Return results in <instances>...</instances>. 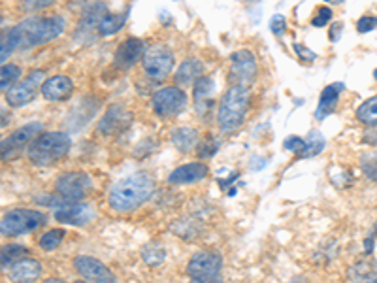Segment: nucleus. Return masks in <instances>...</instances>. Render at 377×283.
Wrapping results in <instances>:
<instances>
[{
	"label": "nucleus",
	"instance_id": "nucleus-27",
	"mask_svg": "<svg viewBox=\"0 0 377 283\" xmlns=\"http://www.w3.org/2000/svg\"><path fill=\"white\" fill-rule=\"evenodd\" d=\"M29 249L25 246H19V243H10V246H4L2 248V270L6 268H12L19 259H23Z\"/></svg>",
	"mask_w": 377,
	"mask_h": 283
},
{
	"label": "nucleus",
	"instance_id": "nucleus-41",
	"mask_svg": "<svg viewBox=\"0 0 377 283\" xmlns=\"http://www.w3.org/2000/svg\"><path fill=\"white\" fill-rule=\"evenodd\" d=\"M337 32L342 35V23H334L330 29V40L337 42Z\"/></svg>",
	"mask_w": 377,
	"mask_h": 283
},
{
	"label": "nucleus",
	"instance_id": "nucleus-12",
	"mask_svg": "<svg viewBox=\"0 0 377 283\" xmlns=\"http://www.w3.org/2000/svg\"><path fill=\"white\" fill-rule=\"evenodd\" d=\"M42 131V123H29L25 127L18 128L8 138L2 140V159L4 161H12L13 157H18L23 151L25 145H29L32 140L38 136Z\"/></svg>",
	"mask_w": 377,
	"mask_h": 283
},
{
	"label": "nucleus",
	"instance_id": "nucleus-26",
	"mask_svg": "<svg viewBox=\"0 0 377 283\" xmlns=\"http://www.w3.org/2000/svg\"><path fill=\"white\" fill-rule=\"evenodd\" d=\"M106 13H108V10H106V4H104V2H92L91 6H87L85 10H83L80 25H85V27H95V25H97L98 27V23L102 21Z\"/></svg>",
	"mask_w": 377,
	"mask_h": 283
},
{
	"label": "nucleus",
	"instance_id": "nucleus-20",
	"mask_svg": "<svg viewBox=\"0 0 377 283\" xmlns=\"http://www.w3.org/2000/svg\"><path fill=\"white\" fill-rule=\"evenodd\" d=\"M42 276V265L35 259H19L10 268V277L13 282H35Z\"/></svg>",
	"mask_w": 377,
	"mask_h": 283
},
{
	"label": "nucleus",
	"instance_id": "nucleus-13",
	"mask_svg": "<svg viewBox=\"0 0 377 283\" xmlns=\"http://www.w3.org/2000/svg\"><path fill=\"white\" fill-rule=\"evenodd\" d=\"M74 270L80 274L83 279L87 282H102L109 283L115 282L114 272L108 270V266H104L102 263L95 257H89V255H78L74 259Z\"/></svg>",
	"mask_w": 377,
	"mask_h": 283
},
{
	"label": "nucleus",
	"instance_id": "nucleus-37",
	"mask_svg": "<svg viewBox=\"0 0 377 283\" xmlns=\"http://www.w3.org/2000/svg\"><path fill=\"white\" fill-rule=\"evenodd\" d=\"M285 150L287 151H292L294 155L300 157L302 155L304 147H306V140H302L300 136H289V138L285 140Z\"/></svg>",
	"mask_w": 377,
	"mask_h": 283
},
{
	"label": "nucleus",
	"instance_id": "nucleus-15",
	"mask_svg": "<svg viewBox=\"0 0 377 283\" xmlns=\"http://www.w3.org/2000/svg\"><path fill=\"white\" fill-rule=\"evenodd\" d=\"M40 92L47 102H64L74 92V81L68 76H53L42 83Z\"/></svg>",
	"mask_w": 377,
	"mask_h": 283
},
{
	"label": "nucleus",
	"instance_id": "nucleus-44",
	"mask_svg": "<svg viewBox=\"0 0 377 283\" xmlns=\"http://www.w3.org/2000/svg\"><path fill=\"white\" fill-rule=\"evenodd\" d=\"M373 232H376V238H377V221H376V227H373Z\"/></svg>",
	"mask_w": 377,
	"mask_h": 283
},
{
	"label": "nucleus",
	"instance_id": "nucleus-11",
	"mask_svg": "<svg viewBox=\"0 0 377 283\" xmlns=\"http://www.w3.org/2000/svg\"><path fill=\"white\" fill-rule=\"evenodd\" d=\"M42 78H44L42 70H32L23 81H19L18 85H12L8 91H4V99L8 104L13 108H23V106L30 104L38 92V85L44 83Z\"/></svg>",
	"mask_w": 377,
	"mask_h": 283
},
{
	"label": "nucleus",
	"instance_id": "nucleus-39",
	"mask_svg": "<svg viewBox=\"0 0 377 283\" xmlns=\"http://www.w3.org/2000/svg\"><path fill=\"white\" fill-rule=\"evenodd\" d=\"M377 27V18H370V16H364V18L359 19V23H357V30L359 32H370V30H373Z\"/></svg>",
	"mask_w": 377,
	"mask_h": 283
},
{
	"label": "nucleus",
	"instance_id": "nucleus-31",
	"mask_svg": "<svg viewBox=\"0 0 377 283\" xmlns=\"http://www.w3.org/2000/svg\"><path fill=\"white\" fill-rule=\"evenodd\" d=\"M323 150H325V138L321 136V133L313 131V133L309 134V138L306 140V147H304L300 159H306V157L317 155V153H321Z\"/></svg>",
	"mask_w": 377,
	"mask_h": 283
},
{
	"label": "nucleus",
	"instance_id": "nucleus-9",
	"mask_svg": "<svg viewBox=\"0 0 377 283\" xmlns=\"http://www.w3.org/2000/svg\"><path fill=\"white\" fill-rule=\"evenodd\" d=\"M151 106L159 117H174L187 106V92L181 87H164L155 92Z\"/></svg>",
	"mask_w": 377,
	"mask_h": 283
},
{
	"label": "nucleus",
	"instance_id": "nucleus-23",
	"mask_svg": "<svg viewBox=\"0 0 377 283\" xmlns=\"http://www.w3.org/2000/svg\"><path fill=\"white\" fill-rule=\"evenodd\" d=\"M126 21V12L125 13H106L102 18V21L98 23V32L100 36H112L117 35L123 27H125Z\"/></svg>",
	"mask_w": 377,
	"mask_h": 283
},
{
	"label": "nucleus",
	"instance_id": "nucleus-4",
	"mask_svg": "<svg viewBox=\"0 0 377 283\" xmlns=\"http://www.w3.org/2000/svg\"><path fill=\"white\" fill-rule=\"evenodd\" d=\"M249 108V91L246 85H230L219 102L217 125L223 133H236L246 121Z\"/></svg>",
	"mask_w": 377,
	"mask_h": 283
},
{
	"label": "nucleus",
	"instance_id": "nucleus-33",
	"mask_svg": "<svg viewBox=\"0 0 377 283\" xmlns=\"http://www.w3.org/2000/svg\"><path fill=\"white\" fill-rule=\"evenodd\" d=\"M142 259L148 263L149 266H157L159 263H162L164 260V251L159 248V246H148V248L143 249L142 251Z\"/></svg>",
	"mask_w": 377,
	"mask_h": 283
},
{
	"label": "nucleus",
	"instance_id": "nucleus-35",
	"mask_svg": "<svg viewBox=\"0 0 377 283\" xmlns=\"http://www.w3.org/2000/svg\"><path fill=\"white\" fill-rule=\"evenodd\" d=\"M53 4H55V0H23L21 8H23V12H38V10H46Z\"/></svg>",
	"mask_w": 377,
	"mask_h": 283
},
{
	"label": "nucleus",
	"instance_id": "nucleus-14",
	"mask_svg": "<svg viewBox=\"0 0 377 283\" xmlns=\"http://www.w3.org/2000/svg\"><path fill=\"white\" fill-rule=\"evenodd\" d=\"M55 219L59 223H64V225H74V227H83L87 225L89 221H92L95 217V210H92L91 204L83 203H68L61 204L55 210Z\"/></svg>",
	"mask_w": 377,
	"mask_h": 283
},
{
	"label": "nucleus",
	"instance_id": "nucleus-42",
	"mask_svg": "<svg viewBox=\"0 0 377 283\" xmlns=\"http://www.w3.org/2000/svg\"><path fill=\"white\" fill-rule=\"evenodd\" d=\"M371 249H373V240H371V238H368V240H366V253L370 255Z\"/></svg>",
	"mask_w": 377,
	"mask_h": 283
},
{
	"label": "nucleus",
	"instance_id": "nucleus-6",
	"mask_svg": "<svg viewBox=\"0 0 377 283\" xmlns=\"http://www.w3.org/2000/svg\"><path fill=\"white\" fill-rule=\"evenodd\" d=\"M223 270V257L217 251H196L187 265L193 282H215Z\"/></svg>",
	"mask_w": 377,
	"mask_h": 283
},
{
	"label": "nucleus",
	"instance_id": "nucleus-40",
	"mask_svg": "<svg viewBox=\"0 0 377 283\" xmlns=\"http://www.w3.org/2000/svg\"><path fill=\"white\" fill-rule=\"evenodd\" d=\"M294 52L302 59H306V61H315V53L311 49H308V47H304L302 44H294Z\"/></svg>",
	"mask_w": 377,
	"mask_h": 283
},
{
	"label": "nucleus",
	"instance_id": "nucleus-7",
	"mask_svg": "<svg viewBox=\"0 0 377 283\" xmlns=\"http://www.w3.org/2000/svg\"><path fill=\"white\" fill-rule=\"evenodd\" d=\"M92 181L83 172H66L61 174L55 181V191L66 200V203H80L91 193Z\"/></svg>",
	"mask_w": 377,
	"mask_h": 283
},
{
	"label": "nucleus",
	"instance_id": "nucleus-17",
	"mask_svg": "<svg viewBox=\"0 0 377 283\" xmlns=\"http://www.w3.org/2000/svg\"><path fill=\"white\" fill-rule=\"evenodd\" d=\"M210 174V168L204 164V162H188V164H181L179 168H176L174 172L170 174L168 178V183L170 185H187L195 183V181H201Z\"/></svg>",
	"mask_w": 377,
	"mask_h": 283
},
{
	"label": "nucleus",
	"instance_id": "nucleus-2",
	"mask_svg": "<svg viewBox=\"0 0 377 283\" xmlns=\"http://www.w3.org/2000/svg\"><path fill=\"white\" fill-rule=\"evenodd\" d=\"M153 178L145 172H136L132 176H126L112 187L108 195V204L115 212L126 214V212L140 208L143 203H148L149 198L153 197Z\"/></svg>",
	"mask_w": 377,
	"mask_h": 283
},
{
	"label": "nucleus",
	"instance_id": "nucleus-28",
	"mask_svg": "<svg viewBox=\"0 0 377 283\" xmlns=\"http://www.w3.org/2000/svg\"><path fill=\"white\" fill-rule=\"evenodd\" d=\"M213 91V80L212 78H198L193 85V99H195V104H202V102H212L210 100V95Z\"/></svg>",
	"mask_w": 377,
	"mask_h": 283
},
{
	"label": "nucleus",
	"instance_id": "nucleus-38",
	"mask_svg": "<svg viewBox=\"0 0 377 283\" xmlns=\"http://www.w3.org/2000/svg\"><path fill=\"white\" fill-rule=\"evenodd\" d=\"M270 29L274 32L275 36H283L287 30V21L283 16H274L272 21H270Z\"/></svg>",
	"mask_w": 377,
	"mask_h": 283
},
{
	"label": "nucleus",
	"instance_id": "nucleus-25",
	"mask_svg": "<svg viewBox=\"0 0 377 283\" xmlns=\"http://www.w3.org/2000/svg\"><path fill=\"white\" fill-rule=\"evenodd\" d=\"M347 276L354 282H377V263H357L349 268Z\"/></svg>",
	"mask_w": 377,
	"mask_h": 283
},
{
	"label": "nucleus",
	"instance_id": "nucleus-45",
	"mask_svg": "<svg viewBox=\"0 0 377 283\" xmlns=\"http://www.w3.org/2000/svg\"><path fill=\"white\" fill-rule=\"evenodd\" d=\"M373 78H376V81H377V70H376V72H373Z\"/></svg>",
	"mask_w": 377,
	"mask_h": 283
},
{
	"label": "nucleus",
	"instance_id": "nucleus-1",
	"mask_svg": "<svg viewBox=\"0 0 377 283\" xmlns=\"http://www.w3.org/2000/svg\"><path fill=\"white\" fill-rule=\"evenodd\" d=\"M64 18L61 16H49V18H29L21 21L18 27H13L8 36L2 40V63L19 47H36L44 46L47 42L55 40L63 35Z\"/></svg>",
	"mask_w": 377,
	"mask_h": 283
},
{
	"label": "nucleus",
	"instance_id": "nucleus-21",
	"mask_svg": "<svg viewBox=\"0 0 377 283\" xmlns=\"http://www.w3.org/2000/svg\"><path fill=\"white\" fill-rule=\"evenodd\" d=\"M202 70H204V64L198 61V59H185L179 68L176 70L174 74V80H176L177 85H191L195 83L198 78H202Z\"/></svg>",
	"mask_w": 377,
	"mask_h": 283
},
{
	"label": "nucleus",
	"instance_id": "nucleus-29",
	"mask_svg": "<svg viewBox=\"0 0 377 283\" xmlns=\"http://www.w3.org/2000/svg\"><path fill=\"white\" fill-rule=\"evenodd\" d=\"M64 234L66 232L63 231V229H53V231H47L44 236L40 238V248L44 249V251H53V249H57L61 243H63L64 240Z\"/></svg>",
	"mask_w": 377,
	"mask_h": 283
},
{
	"label": "nucleus",
	"instance_id": "nucleus-5",
	"mask_svg": "<svg viewBox=\"0 0 377 283\" xmlns=\"http://www.w3.org/2000/svg\"><path fill=\"white\" fill-rule=\"evenodd\" d=\"M44 225H46V215L38 212V210H10L2 217L0 232H2V236H21V234L36 231V229H40Z\"/></svg>",
	"mask_w": 377,
	"mask_h": 283
},
{
	"label": "nucleus",
	"instance_id": "nucleus-36",
	"mask_svg": "<svg viewBox=\"0 0 377 283\" xmlns=\"http://www.w3.org/2000/svg\"><path fill=\"white\" fill-rule=\"evenodd\" d=\"M330 19H332L330 8L321 6V8H317V13H315L313 18H311V25H313V27H317V29H321V27L328 25V21H330Z\"/></svg>",
	"mask_w": 377,
	"mask_h": 283
},
{
	"label": "nucleus",
	"instance_id": "nucleus-3",
	"mask_svg": "<svg viewBox=\"0 0 377 283\" xmlns=\"http://www.w3.org/2000/svg\"><path fill=\"white\" fill-rule=\"evenodd\" d=\"M70 147H72V140L68 134L61 131H47L38 134L27 145V157L35 167H52L68 153Z\"/></svg>",
	"mask_w": 377,
	"mask_h": 283
},
{
	"label": "nucleus",
	"instance_id": "nucleus-16",
	"mask_svg": "<svg viewBox=\"0 0 377 283\" xmlns=\"http://www.w3.org/2000/svg\"><path fill=\"white\" fill-rule=\"evenodd\" d=\"M143 55H145L143 42L138 40V38H128V40L119 44V47L115 49L114 64L119 70H128L132 68L140 59H143Z\"/></svg>",
	"mask_w": 377,
	"mask_h": 283
},
{
	"label": "nucleus",
	"instance_id": "nucleus-10",
	"mask_svg": "<svg viewBox=\"0 0 377 283\" xmlns=\"http://www.w3.org/2000/svg\"><path fill=\"white\" fill-rule=\"evenodd\" d=\"M230 81L232 85H249L258 74V63L255 53L249 49H240L230 55Z\"/></svg>",
	"mask_w": 377,
	"mask_h": 283
},
{
	"label": "nucleus",
	"instance_id": "nucleus-32",
	"mask_svg": "<svg viewBox=\"0 0 377 283\" xmlns=\"http://www.w3.org/2000/svg\"><path fill=\"white\" fill-rule=\"evenodd\" d=\"M219 147H221V142H219L215 136H208L204 142L198 144L196 151H198V157H201V159H210V157H213L217 153Z\"/></svg>",
	"mask_w": 377,
	"mask_h": 283
},
{
	"label": "nucleus",
	"instance_id": "nucleus-8",
	"mask_svg": "<svg viewBox=\"0 0 377 283\" xmlns=\"http://www.w3.org/2000/svg\"><path fill=\"white\" fill-rule=\"evenodd\" d=\"M142 63L143 72H145L151 80L159 81L164 80V78H168V76L172 74L176 57H174V53L166 46H153L145 52Z\"/></svg>",
	"mask_w": 377,
	"mask_h": 283
},
{
	"label": "nucleus",
	"instance_id": "nucleus-18",
	"mask_svg": "<svg viewBox=\"0 0 377 283\" xmlns=\"http://www.w3.org/2000/svg\"><path fill=\"white\" fill-rule=\"evenodd\" d=\"M128 121H131V114H126V112L123 110V106L117 104L112 106V108L106 112V116L98 123V128H100V133L102 134H114L123 131Z\"/></svg>",
	"mask_w": 377,
	"mask_h": 283
},
{
	"label": "nucleus",
	"instance_id": "nucleus-34",
	"mask_svg": "<svg viewBox=\"0 0 377 283\" xmlns=\"http://www.w3.org/2000/svg\"><path fill=\"white\" fill-rule=\"evenodd\" d=\"M360 168H362L366 178L371 179V181H377V157H362Z\"/></svg>",
	"mask_w": 377,
	"mask_h": 283
},
{
	"label": "nucleus",
	"instance_id": "nucleus-22",
	"mask_svg": "<svg viewBox=\"0 0 377 283\" xmlns=\"http://www.w3.org/2000/svg\"><path fill=\"white\" fill-rule=\"evenodd\" d=\"M172 142L181 153H188L198 145V133L191 127H179L172 133Z\"/></svg>",
	"mask_w": 377,
	"mask_h": 283
},
{
	"label": "nucleus",
	"instance_id": "nucleus-43",
	"mask_svg": "<svg viewBox=\"0 0 377 283\" xmlns=\"http://www.w3.org/2000/svg\"><path fill=\"white\" fill-rule=\"evenodd\" d=\"M328 2H334V4H340V2H343V0H328Z\"/></svg>",
	"mask_w": 377,
	"mask_h": 283
},
{
	"label": "nucleus",
	"instance_id": "nucleus-19",
	"mask_svg": "<svg viewBox=\"0 0 377 283\" xmlns=\"http://www.w3.org/2000/svg\"><path fill=\"white\" fill-rule=\"evenodd\" d=\"M343 91V83H330L328 87L323 89L319 99V106H317V112H315V117L323 121L325 117H328L332 112L336 110L337 106V99Z\"/></svg>",
	"mask_w": 377,
	"mask_h": 283
},
{
	"label": "nucleus",
	"instance_id": "nucleus-24",
	"mask_svg": "<svg viewBox=\"0 0 377 283\" xmlns=\"http://www.w3.org/2000/svg\"><path fill=\"white\" fill-rule=\"evenodd\" d=\"M354 116L362 125L366 127H377V95L371 99L364 100L362 104L357 108Z\"/></svg>",
	"mask_w": 377,
	"mask_h": 283
},
{
	"label": "nucleus",
	"instance_id": "nucleus-30",
	"mask_svg": "<svg viewBox=\"0 0 377 283\" xmlns=\"http://www.w3.org/2000/svg\"><path fill=\"white\" fill-rule=\"evenodd\" d=\"M19 78H21V68L18 64H4L2 70H0V87H2V91H8L13 81H18Z\"/></svg>",
	"mask_w": 377,
	"mask_h": 283
}]
</instances>
